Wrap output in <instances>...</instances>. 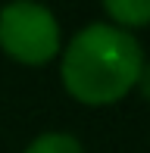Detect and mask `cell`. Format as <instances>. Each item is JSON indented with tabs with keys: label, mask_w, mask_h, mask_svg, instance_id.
I'll return each instance as SVG.
<instances>
[{
	"label": "cell",
	"mask_w": 150,
	"mask_h": 153,
	"mask_svg": "<svg viewBox=\"0 0 150 153\" xmlns=\"http://www.w3.org/2000/svg\"><path fill=\"white\" fill-rule=\"evenodd\" d=\"M138 88H141V94H144V100L150 103V62H144V66H141V75H138Z\"/></svg>",
	"instance_id": "cell-5"
},
{
	"label": "cell",
	"mask_w": 150,
	"mask_h": 153,
	"mask_svg": "<svg viewBox=\"0 0 150 153\" xmlns=\"http://www.w3.org/2000/svg\"><path fill=\"white\" fill-rule=\"evenodd\" d=\"M144 50L131 31L106 22L85 25L63 50V88L85 106H110L138 85Z\"/></svg>",
	"instance_id": "cell-1"
},
{
	"label": "cell",
	"mask_w": 150,
	"mask_h": 153,
	"mask_svg": "<svg viewBox=\"0 0 150 153\" xmlns=\"http://www.w3.org/2000/svg\"><path fill=\"white\" fill-rule=\"evenodd\" d=\"M0 50L25 66H44L59 53V22L41 3H10L0 10Z\"/></svg>",
	"instance_id": "cell-2"
},
{
	"label": "cell",
	"mask_w": 150,
	"mask_h": 153,
	"mask_svg": "<svg viewBox=\"0 0 150 153\" xmlns=\"http://www.w3.org/2000/svg\"><path fill=\"white\" fill-rule=\"evenodd\" d=\"M22 153H85L78 137L66 134V131H47V134L35 137Z\"/></svg>",
	"instance_id": "cell-4"
},
{
	"label": "cell",
	"mask_w": 150,
	"mask_h": 153,
	"mask_svg": "<svg viewBox=\"0 0 150 153\" xmlns=\"http://www.w3.org/2000/svg\"><path fill=\"white\" fill-rule=\"evenodd\" d=\"M103 10L113 19V25L122 31L150 25V0H106Z\"/></svg>",
	"instance_id": "cell-3"
}]
</instances>
